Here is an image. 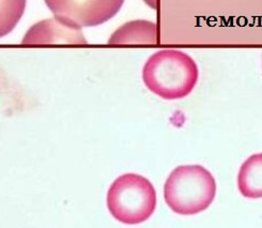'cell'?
Wrapping results in <instances>:
<instances>
[{
	"label": "cell",
	"mask_w": 262,
	"mask_h": 228,
	"mask_svg": "<svg viewBox=\"0 0 262 228\" xmlns=\"http://www.w3.org/2000/svg\"><path fill=\"white\" fill-rule=\"evenodd\" d=\"M110 44H157V24L149 20L128 22L118 28L108 40Z\"/></svg>",
	"instance_id": "6"
},
{
	"label": "cell",
	"mask_w": 262,
	"mask_h": 228,
	"mask_svg": "<svg viewBox=\"0 0 262 228\" xmlns=\"http://www.w3.org/2000/svg\"><path fill=\"white\" fill-rule=\"evenodd\" d=\"M145 3H146L149 7L153 8V9L157 8V0H145Z\"/></svg>",
	"instance_id": "9"
},
{
	"label": "cell",
	"mask_w": 262,
	"mask_h": 228,
	"mask_svg": "<svg viewBox=\"0 0 262 228\" xmlns=\"http://www.w3.org/2000/svg\"><path fill=\"white\" fill-rule=\"evenodd\" d=\"M27 0H0V38L6 37L20 20Z\"/></svg>",
	"instance_id": "8"
},
{
	"label": "cell",
	"mask_w": 262,
	"mask_h": 228,
	"mask_svg": "<svg viewBox=\"0 0 262 228\" xmlns=\"http://www.w3.org/2000/svg\"><path fill=\"white\" fill-rule=\"evenodd\" d=\"M199 77L195 60L178 50L154 53L142 69L146 87L165 100L183 99L192 92Z\"/></svg>",
	"instance_id": "1"
},
{
	"label": "cell",
	"mask_w": 262,
	"mask_h": 228,
	"mask_svg": "<svg viewBox=\"0 0 262 228\" xmlns=\"http://www.w3.org/2000/svg\"><path fill=\"white\" fill-rule=\"evenodd\" d=\"M237 188L246 198H262V153L253 154L242 164Z\"/></svg>",
	"instance_id": "7"
},
{
	"label": "cell",
	"mask_w": 262,
	"mask_h": 228,
	"mask_svg": "<svg viewBox=\"0 0 262 228\" xmlns=\"http://www.w3.org/2000/svg\"><path fill=\"white\" fill-rule=\"evenodd\" d=\"M55 17L76 28L99 26L112 19L124 0H44Z\"/></svg>",
	"instance_id": "4"
},
{
	"label": "cell",
	"mask_w": 262,
	"mask_h": 228,
	"mask_svg": "<svg viewBox=\"0 0 262 228\" xmlns=\"http://www.w3.org/2000/svg\"><path fill=\"white\" fill-rule=\"evenodd\" d=\"M87 44L80 28L54 18L33 25L23 38V44Z\"/></svg>",
	"instance_id": "5"
},
{
	"label": "cell",
	"mask_w": 262,
	"mask_h": 228,
	"mask_svg": "<svg viewBox=\"0 0 262 228\" xmlns=\"http://www.w3.org/2000/svg\"><path fill=\"white\" fill-rule=\"evenodd\" d=\"M215 194V179L200 165L177 167L164 186L167 206L181 215H193L205 211L213 202Z\"/></svg>",
	"instance_id": "2"
},
{
	"label": "cell",
	"mask_w": 262,
	"mask_h": 228,
	"mask_svg": "<svg viewBox=\"0 0 262 228\" xmlns=\"http://www.w3.org/2000/svg\"><path fill=\"white\" fill-rule=\"evenodd\" d=\"M107 208L120 223L137 225L150 219L157 208V192L145 177L125 174L118 177L107 193Z\"/></svg>",
	"instance_id": "3"
}]
</instances>
